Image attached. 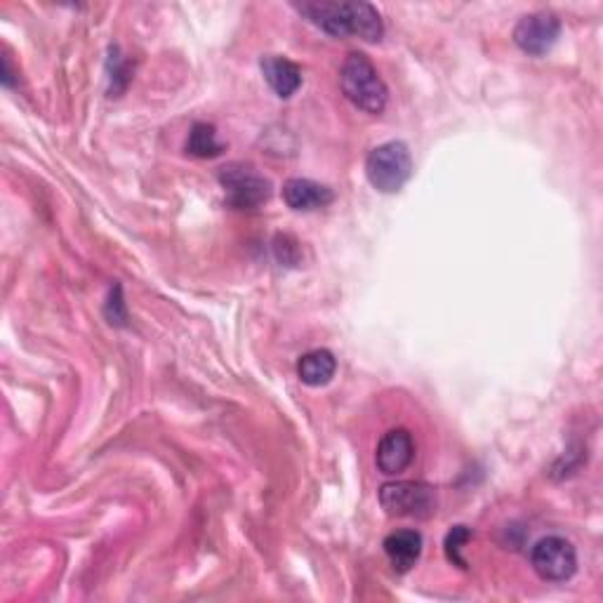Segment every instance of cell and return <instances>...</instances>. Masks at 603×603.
Wrapping results in <instances>:
<instances>
[{
	"mask_svg": "<svg viewBox=\"0 0 603 603\" xmlns=\"http://www.w3.org/2000/svg\"><path fill=\"white\" fill-rule=\"evenodd\" d=\"M295 8L314 27L335 35V39L359 35L368 43H375L384 33L380 12L370 3H361V0H353V3H330V0L318 3L316 0V3H297Z\"/></svg>",
	"mask_w": 603,
	"mask_h": 603,
	"instance_id": "cell-1",
	"label": "cell"
},
{
	"mask_svg": "<svg viewBox=\"0 0 603 603\" xmlns=\"http://www.w3.org/2000/svg\"><path fill=\"white\" fill-rule=\"evenodd\" d=\"M340 85L347 99L357 106V109L368 114L384 112L389 91L384 81L380 78L378 68L372 66V62L363 55V52H349L342 64Z\"/></svg>",
	"mask_w": 603,
	"mask_h": 603,
	"instance_id": "cell-2",
	"label": "cell"
},
{
	"mask_svg": "<svg viewBox=\"0 0 603 603\" xmlns=\"http://www.w3.org/2000/svg\"><path fill=\"white\" fill-rule=\"evenodd\" d=\"M413 172V158L403 141H387L368 154V182L382 193H396Z\"/></svg>",
	"mask_w": 603,
	"mask_h": 603,
	"instance_id": "cell-3",
	"label": "cell"
},
{
	"mask_svg": "<svg viewBox=\"0 0 603 603\" xmlns=\"http://www.w3.org/2000/svg\"><path fill=\"white\" fill-rule=\"evenodd\" d=\"M220 184L226 203L236 210H255L272 199V182L255 168L232 163L220 170Z\"/></svg>",
	"mask_w": 603,
	"mask_h": 603,
	"instance_id": "cell-4",
	"label": "cell"
},
{
	"mask_svg": "<svg viewBox=\"0 0 603 603\" xmlns=\"http://www.w3.org/2000/svg\"><path fill=\"white\" fill-rule=\"evenodd\" d=\"M380 505L389 517H415L427 519L434 514V488L415 482H394L380 488Z\"/></svg>",
	"mask_w": 603,
	"mask_h": 603,
	"instance_id": "cell-5",
	"label": "cell"
},
{
	"mask_svg": "<svg viewBox=\"0 0 603 603\" xmlns=\"http://www.w3.org/2000/svg\"><path fill=\"white\" fill-rule=\"evenodd\" d=\"M533 571L547 582H565L578 571L575 547L559 536L542 538L530 552Z\"/></svg>",
	"mask_w": 603,
	"mask_h": 603,
	"instance_id": "cell-6",
	"label": "cell"
},
{
	"mask_svg": "<svg viewBox=\"0 0 603 603\" xmlns=\"http://www.w3.org/2000/svg\"><path fill=\"white\" fill-rule=\"evenodd\" d=\"M561 35V22L552 12H533L526 14L514 27V43H517L528 55L542 57L552 50Z\"/></svg>",
	"mask_w": 603,
	"mask_h": 603,
	"instance_id": "cell-7",
	"label": "cell"
},
{
	"mask_svg": "<svg viewBox=\"0 0 603 603\" xmlns=\"http://www.w3.org/2000/svg\"><path fill=\"white\" fill-rule=\"evenodd\" d=\"M378 469L387 476H396L413 465L415 441L411 432L392 430L387 432L378 446Z\"/></svg>",
	"mask_w": 603,
	"mask_h": 603,
	"instance_id": "cell-8",
	"label": "cell"
},
{
	"mask_svg": "<svg viewBox=\"0 0 603 603\" xmlns=\"http://www.w3.org/2000/svg\"><path fill=\"white\" fill-rule=\"evenodd\" d=\"M384 554L396 573L413 571L422 557V536L417 530H396V533L387 536Z\"/></svg>",
	"mask_w": 603,
	"mask_h": 603,
	"instance_id": "cell-9",
	"label": "cell"
},
{
	"mask_svg": "<svg viewBox=\"0 0 603 603\" xmlns=\"http://www.w3.org/2000/svg\"><path fill=\"white\" fill-rule=\"evenodd\" d=\"M260 66H262L264 81L269 83V87L281 99H288L299 91L302 71L295 62L278 55H269L260 62Z\"/></svg>",
	"mask_w": 603,
	"mask_h": 603,
	"instance_id": "cell-10",
	"label": "cell"
},
{
	"mask_svg": "<svg viewBox=\"0 0 603 603\" xmlns=\"http://www.w3.org/2000/svg\"><path fill=\"white\" fill-rule=\"evenodd\" d=\"M283 201L288 203L293 210H318L332 203V191L324 184H318L314 180H302V177H295V180H288L283 184Z\"/></svg>",
	"mask_w": 603,
	"mask_h": 603,
	"instance_id": "cell-11",
	"label": "cell"
},
{
	"mask_svg": "<svg viewBox=\"0 0 603 603\" xmlns=\"http://www.w3.org/2000/svg\"><path fill=\"white\" fill-rule=\"evenodd\" d=\"M337 361L328 349H316L297 361V375L309 387H324L335 378Z\"/></svg>",
	"mask_w": 603,
	"mask_h": 603,
	"instance_id": "cell-12",
	"label": "cell"
},
{
	"mask_svg": "<svg viewBox=\"0 0 603 603\" xmlns=\"http://www.w3.org/2000/svg\"><path fill=\"white\" fill-rule=\"evenodd\" d=\"M187 151L191 156H199V158H215L224 151V145H220L218 141L215 128L208 126V123H197V126H193L189 133Z\"/></svg>",
	"mask_w": 603,
	"mask_h": 603,
	"instance_id": "cell-13",
	"label": "cell"
},
{
	"mask_svg": "<svg viewBox=\"0 0 603 603\" xmlns=\"http://www.w3.org/2000/svg\"><path fill=\"white\" fill-rule=\"evenodd\" d=\"M472 536L474 533L467 526H455L446 538V554L455 565H459V569H465V561H463V557H459V549H463V544L467 540H472Z\"/></svg>",
	"mask_w": 603,
	"mask_h": 603,
	"instance_id": "cell-14",
	"label": "cell"
}]
</instances>
